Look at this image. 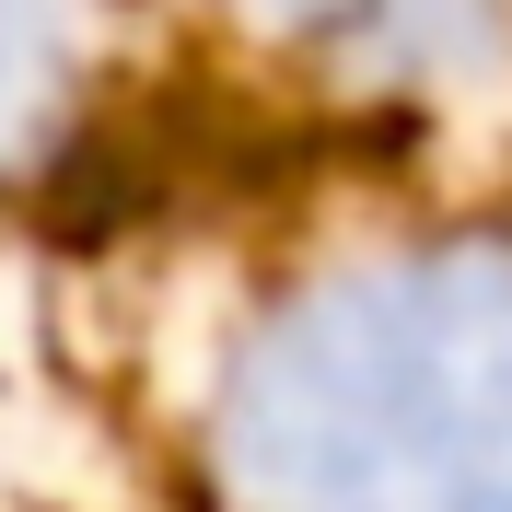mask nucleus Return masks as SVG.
I'll return each mask as SVG.
<instances>
[{"instance_id":"2","label":"nucleus","mask_w":512,"mask_h":512,"mask_svg":"<svg viewBox=\"0 0 512 512\" xmlns=\"http://www.w3.org/2000/svg\"><path fill=\"white\" fill-rule=\"evenodd\" d=\"M12 59H24V0H0V82H12Z\"/></svg>"},{"instance_id":"1","label":"nucleus","mask_w":512,"mask_h":512,"mask_svg":"<svg viewBox=\"0 0 512 512\" xmlns=\"http://www.w3.org/2000/svg\"><path fill=\"white\" fill-rule=\"evenodd\" d=\"M280 512H512V291H373L256 384Z\"/></svg>"}]
</instances>
